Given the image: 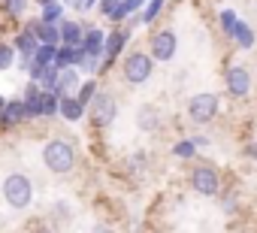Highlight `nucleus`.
<instances>
[{
    "mask_svg": "<svg viewBox=\"0 0 257 233\" xmlns=\"http://www.w3.org/2000/svg\"><path fill=\"white\" fill-rule=\"evenodd\" d=\"M4 200L13 206V209H25L31 206L34 200V188H31V179L25 173H10L4 179Z\"/></svg>",
    "mask_w": 257,
    "mask_h": 233,
    "instance_id": "f257e3e1",
    "label": "nucleus"
},
{
    "mask_svg": "<svg viewBox=\"0 0 257 233\" xmlns=\"http://www.w3.org/2000/svg\"><path fill=\"white\" fill-rule=\"evenodd\" d=\"M43 161L52 173H70L76 167V152L67 140H52L43 152Z\"/></svg>",
    "mask_w": 257,
    "mask_h": 233,
    "instance_id": "f03ea898",
    "label": "nucleus"
},
{
    "mask_svg": "<svg viewBox=\"0 0 257 233\" xmlns=\"http://www.w3.org/2000/svg\"><path fill=\"white\" fill-rule=\"evenodd\" d=\"M218 109H221L218 94L203 91V94H194V97L188 100V119H191L194 125H209L215 115H218Z\"/></svg>",
    "mask_w": 257,
    "mask_h": 233,
    "instance_id": "7ed1b4c3",
    "label": "nucleus"
},
{
    "mask_svg": "<svg viewBox=\"0 0 257 233\" xmlns=\"http://www.w3.org/2000/svg\"><path fill=\"white\" fill-rule=\"evenodd\" d=\"M124 79L131 82V85H143V82H149V76H152V70H155V58L149 55V52H131L124 58Z\"/></svg>",
    "mask_w": 257,
    "mask_h": 233,
    "instance_id": "20e7f679",
    "label": "nucleus"
},
{
    "mask_svg": "<svg viewBox=\"0 0 257 233\" xmlns=\"http://www.w3.org/2000/svg\"><path fill=\"white\" fill-rule=\"evenodd\" d=\"M191 185H194L197 194L215 197L218 188H221V176H218V170H215L212 164H197V167L191 170Z\"/></svg>",
    "mask_w": 257,
    "mask_h": 233,
    "instance_id": "39448f33",
    "label": "nucleus"
},
{
    "mask_svg": "<svg viewBox=\"0 0 257 233\" xmlns=\"http://www.w3.org/2000/svg\"><path fill=\"white\" fill-rule=\"evenodd\" d=\"M176 49H179V37H176L173 31H158V34L152 37V43H149V55H152L155 61H161V64L173 61Z\"/></svg>",
    "mask_w": 257,
    "mask_h": 233,
    "instance_id": "423d86ee",
    "label": "nucleus"
},
{
    "mask_svg": "<svg viewBox=\"0 0 257 233\" xmlns=\"http://www.w3.org/2000/svg\"><path fill=\"white\" fill-rule=\"evenodd\" d=\"M224 82H227V94H230V97H236V100L248 97V91H251V73H248V67H245V64H230V70H227Z\"/></svg>",
    "mask_w": 257,
    "mask_h": 233,
    "instance_id": "0eeeda50",
    "label": "nucleus"
},
{
    "mask_svg": "<svg viewBox=\"0 0 257 233\" xmlns=\"http://www.w3.org/2000/svg\"><path fill=\"white\" fill-rule=\"evenodd\" d=\"M115 115H118V103H115V97H112V94H97L94 103H91V119H94V125L106 128V125L115 122Z\"/></svg>",
    "mask_w": 257,
    "mask_h": 233,
    "instance_id": "6e6552de",
    "label": "nucleus"
},
{
    "mask_svg": "<svg viewBox=\"0 0 257 233\" xmlns=\"http://www.w3.org/2000/svg\"><path fill=\"white\" fill-rule=\"evenodd\" d=\"M22 100H25V106H28V119H43V115H46V106H43L46 88H40V82H31Z\"/></svg>",
    "mask_w": 257,
    "mask_h": 233,
    "instance_id": "1a4fd4ad",
    "label": "nucleus"
},
{
    "mask_svg": "<svg viewBox=\"0 0 257 233\" xmlns=\"http://www.w3.org/2000/svg\"><path fill=\"white\" fill-rule=\"evenodd\" d=\"M82 49L94 58H106V34L100 28H91L85 31V40H82Z\"/></svg>",
    "mask_w": 257,
    "mask_h": 233,
    "instance_id": "9d476101",
    "label": "nucleus"
},
{
    "mask_svg": "<svg viewBox=\"0 0 257 233\" xmlns=\"http://www.w3.org/2000/svg\"><path fill=\"white\" fill-rule=\"evenodd\" d=\"M124 43H127V31H112L106 37V58H103V67H112V61L124 52Z\"/></svg>",
    "mask_w": 257,
    "mask_h": 233,
    "instance_id": "9b49d317",
    "label": "nucleus"
},
{
    "mask_svg": "<svg viewBox=\"0 0 257 233\" xmlns=\"http://www.w3.org/2000/svg\"><path fill=\"white\" fill-rule=\"evenodd\" d=\"M61 119H67V122H79L82 115H85V103L79 100V97H73V94H67V97H61Z\"/></svg>",
    "mask_w": 257,
    "mask_h": 233,
    "instance_id": "f8f14e48",
    "label": "nucleus"
},
{
    "mask_svg": "<svg viewBox=\"0 0 257 233\" xmlns=\"http://www.w3.org/2000/svg\"><path fill=\"white\" fill-rule=\"evenodd\" d=\"M16 52L22 55V58H34L37 55V49H40V40H37V34L34 31H22L19 37H16Z\"/></svg>",
    "mask_w": 257,
    "mask_h": 233,
    "instance_id": "ddd939ff",
    "label": "nucleus"
},
{
    "mask_svg": "<svg viewBox=\"0 0 257 233\" xmlns=\"http://www.w3.org/2000/svg\"><path fill=\"white\" fill-rule=\"evenodd\" d=\"M31 31L37 34V40H40L43 46H58V43H61V28H58V25H46V22H37Z\"/></svg>",
    "mask_w": 257,
    "mask_h": 233,
    "instance_id": "4468645a",
    "label": "nucleus"
},
{
    "mask_svg": "<svg viewBox=\"0 0 257 233\" xmlns=\"http://www.w3.org/2000/svg\"><path fill=\"white\" fill-rule=\"evenodd\" d=\"M52 91H55V94H61V97H67V94L79 91V76H76V70H73V67L61 70V79H58V85H55Z\"/></svg>",
    "mask_w": 257,
    "mask_h": 233,
    "instance_id": "2eb2a0df",
    "label": "nucleus"
},
{
    "mask_svg": "<svg viewBox=\"0 0 257 233\" xmlns=\"http://www.w3.org/2000/svg\"><path fill=\"white\" fill-rule=\"evenodd\" d=\"M137 125H140V131H158V125H161V112H158L155 106H140V112H137Z\"/></svg>",
    "mask_w": 257,
    "mask_h": 233,
    "instance_id": "dca6fc26",
    "label": "nucleus"
},
{
    "mask_svg": "<svg viewBox=\"0 0 257 233\" xmlns=\"http://www.w3.org/2000/svg\"><path fill=\"white\" fill-rule=\"evenodd\" d=\"M25 119H28L25 100H10L7 109H4V125H19V122H25Z\"/></svg>",
    "mask_w": 257,
    "mask_h": 233,
    "instance_id": "f3484780",
    "label": "nucleus"
},
{
    "mask_svg": "<svg viewBox=\"0 0 257 233\" xmlns=\"http://www.w3.org/2000/svg\"><path fill=\"white\" fill-rule=\"evenodd\" d=\"M58 28H61V43H64V46H82L85 34H82V28H79L76 22H67V19H64V25H58Z\"/></svg>",
    "mask_w": 257,
    "mask_h": 233,
    "instance_id": "a211bd4d",
    "label": "nucleus"
},
{
    "mask_svg": "<svg viewBox=\"0 0 257 233\" xmlns=\"http://www.w3.org/2000/svg\"><path fill=\"white\" fill-rule=\"evenodd\" d=\"M230 40L236 43V49H251V46H254V31H251V25H248V22H239Z\"/></svg>",
    "mask_w": 257,
    "mask_h": 233,
    "instance_id": "6ab92c4d",
    "label": "nucleus"
},
{
    "mask_svg": "<svg viewBox=\"0 0 257 233\" xmlns=\"http://www.w3.org/2000/svg\"><path fill=\"white\" fill-rule=\"evenodd\" d=\"M76 52H79V46H64V49H58V55H55V67H61V70L76 67Z\"/></svg>",
    "mask_w": 257,
    "mask_h": 233,
    "instance_id": "aec40b11",
    "label": "nucleus"
},
{
    "mask_svg": "<svg viewBox=\"0 0 257 233\" xmlns=\"http://www.w3.org/2000/svg\"><path fill=\"white\" fill-rule=\"evenodd\" d=\"M197 149H200L197 137H188V140H182V143H176V146H173V155L188 161V158H194V155H197Z\"/></svg>",
    "mask_w": 257,
    "mask_h": 233,
    "instance_id": "412c9836",
    "label": "nucleus"
},
{
    "mask_svg": "<svg viewBox=\"0 0 257 233\" xmlns=\"http://www.w3.org/2000/svg\"><path fill=\"white\" fill-rule=\"evenodd\" d=\"M64 19V4H52V7H43V16H40V22H46V25H58Z\"/></svg>",
    "mask_w": 257,
    "mask_h": 233,
    "instance_id": "4be33fe9",
    "label": "nucleus"
},
{
    "mask_svg": "<svg viewBox=\"0 0 257 233\" xmlns=\"http://www.w3.org/2000/svg\"><path fill=\"white\" fill-rule=\"evenodd\" d=\"M218 22H221V31H224L227 37H233V31H236V25H239V16H236L233 10H221Z\"/></svg>",
    "mask_w": 257,
    "mask_h": 233,
    "instance_id": "5701e85b",
    "label": "nucleus"
},
{
    "mask_svg": "<svg viewBox=\"0 0 257 233\" xmlns=\"http://www.w3.org/2000/svg\"><path fill=\"white\" fill-rule=\"evenodd\" d=\"M76 97L88 106V103H94V97H97V82L94 79H88V82H82L79 85V91H76Z\"/></svg>",
    "mask_w": 257,
    "mask_h": 233,
    "instance_id": "b1692460",
    "label": "nucleus"
},
{
    "mask_svg": "<svg viewBox=\"0 0 257 233\" xmlns=\"http://www.w3.org/2000/svg\"><path fill=\"white\" fill-rule=\"evenodd\" d=\"M161 10H164V0H149V7L143 10V16H140V22L143 25H152L158 16H161Z\"/></svg>",
    "mask_w": 257,
    "mask_h": 233,
    "instance_id": "393cba45",
    "label": "nucleus"
},
{
    "mask_svg": "<svg viewBox=\"0 0 257 233\" xmlns=\"http://www.w3.org/2000/svg\"><path fill=\"white\" fill-rule=\"evenodd\" d=\"M25 10H28V0H4V13H7L10 19L22 16Z\"/></svg>",
    "mask_w": 257,
    "mask_h": 233,
    "instance_id": "a878e982",
    "label": "nucleus"
},
{
    "mask_svg": "<svg viewBox=\"0 0 257 233\" xmlns=\"http://www.w3.org/2000/svg\"><path fill=\"white\" fill-rule=\"evenodd\" d=\"M16 61V46H0V70H10Z\"/></svg>",
    "mask_w": 257,
    "mask_h": 233,
    "instance_id": "bb28decb",
    "label": "nucleus"
},
{
    "mask_svg": "<svg viewBox=\"0 0 257 233\" xmlns=\"http://www.w3.org/2000/svg\"><path fill=\"white\" fill-rule=\"evenodd\" d=\"M121 4H124V0H100V13H103V16L109 19V16H112V13H115V10H118Z\"/></svg>",
    "mask_w": 257,
    "mask_h": 233,
    "instance_id": "cd10ccee",
    "label": "nucleus"
},
{
    "mask_svg": "<svg viewBox=\"0 0 257 233\" xmlns=\"http://www.w3.org/2000/svg\"><path fill=\"white\" fill-rule=\"evenodd\" d=\"M124 7H127V13H137L146 7V0H124Z\"/></svg>",
    "mask_w": 257,
    "mask_h": 233,
    "instance_id": "c85d7f7f",
    "label": "nucleus"
},
{
    "mask_svg": "<svg viewBox=\"0 0 257 233\" xmlns=\"http://www.w3.org/2000/svg\"><path fill=\"white\" fill-rule=\"evenodd\" d=\"M127 16H131V13H127V7L121 4V7H118V10H115L112 16H109V19H112V22H121V19H127Z\"/></svg>",
    "mask_w": 257,
    "mask_h": 233,
    "instance_id": "c756f323",
    "label": "nucleus"
},
{
    "mask_svg": "<svg viewBox=\"0 0 257 233\" xmlns=\"http://www.w3.org/2000/svg\"><path fill=\"white\" fill-rule=\"evenodd\" d=\"M245 158L257 161V143H248V146H245Z\"/></svg>",
    "mask_w": 257,
    "mask_h": 233,
    "instance_id": "7c9ffc66",
    "label": "nucleus"
},
{
    "mask_svg": "<svg viewBox=\"0 0 257 233\" xmlns=\"http://www.w3.org/2000/svg\"><path fill=\"white\" fill-rule=\"evenodd\" d=\"M67 7H73V10H85V0H64Z\"/></svg>",
    "mask_w": 257,
    "mask_h": 233,
    "instance_id": "2f4dec72",
    "label": "nucleus"
},
{
    "mask_svg": "<svg viewBox=\"0 0 257 233\" xmlns=\"http://www.w3.org/2000/svg\"><path fill=\"white\" fill-rule=\"evenodd\" d=\"M94 233H112V227H106V224H97V227H94Z\"/></svg>",
    "mask_w": 257,
    "mask_h": 233,
    "instance_id": "473e14b6",
    "label": "nucleus"
},
{
    "mask_svg": "<svg viewBox=\"0 0 257 233\" xmlns=\"http://www.w3.org/2000/svg\"><path fill=\"white\" fill-rule=\"evenodd\" d=\"M40 4H43V7H52V4H58V0H40Z\"/></svg>",
    "mask_w": 257,
    "mask_h": 233,
    "instance_id": "72a5a7b5",
    "label": "nucleus"
}]
</instances>
